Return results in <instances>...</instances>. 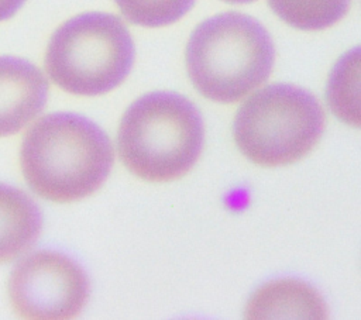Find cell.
Returning <instances> with one entry per match:
<instances>
[{"label": "cell", "mask_w": 361, "mask_h": 320, "mask_svg": "<svg viewBox=\"0 0 361 320\" xmlns=\"http://www.w3.org/2000/svg\"><path fill=\"white\" fill-rule=\"evenodd\" d=\"M351 0H268L272 11L288 25L302 31H320L338 23Z\"/></svg>", "instance_id": "8fae6325"}, {"label": "cell", "mask_w": 361, "mask_h": 320, "mask_svg": "<svg viewBox=\"0 0 361 320\" xmlns=\"http://www.w3.org/2000/svg\"><path fill=\"white\" fill-rule=\"evenodd\" d=\"M48 80L34 63L0 56V137L18 133L45 107Z\"/></svg>", "instance_id": "52a82bcc"}, {"label": "cell", "mask_w": 361, "mask_h": 320, "mask_svg": "<svg viewBox=\"0 0 361 320\" xmlns=\"http://www.w3.org/2000/svg\"><path fill=\"white\" fill-rule=\"evenodd\" d=\"M204 125L197 107L175 92H151L124 113L117 148L124 166L149 182L186 175L200 156Z\"/></svg>", "instance_id": "7a4b0ae2"}, {"label": "cell", "mask_w": 361, "mask_h": 320, "mask_svg": "<svg viewBox=\"0 0 361 320\" xmlns=\"http://www.w3.org/2000/svg\"><path fill=\"white\" fill-rule=\"evenodd\" d=\"M275 47L255 18L227 11L200 23L186 45V69L197 92L217 103H234L271 75Z\"/></svg>", "instance_id": "3957f363"}, {"label": "cell", "mask_w": 361, "mask_h": 320, "mask_svg": "<svg viewBox=\"0 0 361 320\" xmlns=\"http://www.w3.org/2000/svg\"><path fill=\"white\" fill-rule=\"evenodd\" d=\"M320 296L298 281H275L261 288L247 309L248 317H324Z\"/></svg>", "instance_id": "9c48e42d"}, {"label": "cell", "mask_w": 361, "mask_h": 320, "mask_svg": "<svg viewBox=\"0 0 361 320\" xmlns=\"http://www.w3.org/2000/svg\"><path fill=\"white\" fill-rule=\"evenodd\" d=\"M135 49L120 17L87 11L61 24L45 51V72L62 90L76 96H100L124 82Z\"/></svg>", "instance_id": "277c9868"}, {"label": "cell", "mask_w": 361, "mask_h": 320, "mask_svg": "<svg viewBox=\"0 0 361 320\" xmlns=\"http://www.w3.org/2000/svg\"><path fill=\"white\" fill-rule=\"evenodd\" d=\"M114 162L106 133L76 113H51L25 134L20 164L28 186L41 197L66 203L102 187Z\"/></svg>", "instance_id": "6da1fadb"}, {"label": "cell", "mask_w": 361, "mask_h": 320, "mask_svg": "<svg viewBox=\"0 0 361 320\" xmlns=\"http://www.w3.org/2000/svg\"><path fill=\"white\" fill-rule=\"evenodd\" d=\"M226 3H231V4H247V3H252L255 0H223Z\"/></svg>", "instance_id": "5bb4252c"}, {"label": "cell", "mask_w": 361, "mask_h": 320, "mask_svg": "<svg viewBox=\"0 0 361 320\" xmlns=\"http://www.w3.org/2000/svg\"><path fill=\"white\" fill-rule=\"evenodd\" d=\"M25 3V0H0V23L11 18Z\"/></svg>", "instance_id": "4fadbf2b"}, {"label": "cell", "mask_w": 361, "mask_h": 320, "mask_svg": "<svg viewBox=\"0 0 361 320\" xmlns=\"http://www.w3.org/2000/svg\"><path fill=\"white\" fill-rule=\"evenodd\" d=\"M42 214L23 190L0 183V264L28 251L38 240Z\"/></svg>", "instance_id": "ba28073f"}, {"label": "cell", "mask_w": 361, "mask_h": 320, "mask_svg": "<svg viewBox=\"0 0 361 320\" xmlns=\"http://www.w3.org/2000/svg\"><path fill=\"white\" fill-rule=\"evenodd\" d=\"M326 97L337 118L361 128V45L347 51L333 65Z\"/></svg>", "instance_id": "30bf717a"}, {"label": "cell", "mask_w": 361, "mask_h": 320, "mask_svg": "<svg viewBox=\"0 0 361 320\" xmlns=\"http://www.w3.org/2000/svg\"><path fill=\"white\" fill-rule=\"evenodd\" d=\"M89 278L71 257L55 250L30 254L13 269L8 297L24 319H73L87 303Z\"/></svg>", "instance_id": "8992f818"}, {"label": "cell", "mask_w": 361, "mask_h": 320, "mask_svg": "<svg viewBox=\"0 0 361 320\" xmlns=\"http://www.w3.org/2000/svg\"><path fill=\"white\" fill-rule=\"evenodd\" d=\"M324 111L307 90L275 83L251 94L234 118V141L241 154L261 166H283L303 158L317 144Z\"/></svg>", "instance_id": "5b68a950"}, {"label": "cell", "mask_w": 361, "mask_h": 320, "mask_svg": "<svg viewBox=\"0 0 361 320\" xmlns=\"http://www.w3.org/2000/svg\"><path fill=\"white\" fill-rule=\"evenodd\" d=\"M196 0H114L123 17L131 24L155 28L182 18Z\"/></svg>", "instance_id": "7c38bea8"}]
</instances>
